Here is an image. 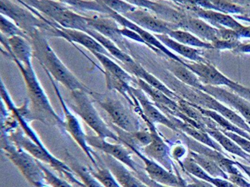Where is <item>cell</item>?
<instances>
[{"instance_id": "obj_24", "label": "cell", "mask_w": 250, "mask_h": 187, "mask_svg": "<svg viewBox=\"0 0 250 187\" xmlns=\"http://www.w3.org/2000/svg\"><path fill=\"white\" fill-rule=\"evenodd\" d=\"M204 42L212 43L219 39V30L200 18L186 17L179 26Z\"/></svg>"}, {"instance_id": "obj_43", "label": "cell", "mask_w": 250, "mask_h": 187, "mask_svg": "<svg viewBox=\"0 0 250 187\" xmlns=\"http://www.w3.org/2000/svg\"><path fill=\"white\" fill-rule=\"evenodd\" d=\"M38 162L44 172L45 180H46V183L48 185L52 187H74L69 181L68 182L65 180L57 176L53 172L45 166L44 164L39 160Z\"/></svg>"}, {"instance_id": "obj_10", "label": "cell", "mask_w": 250, "mask_h": 187, "mask_svg": "<svg viewBox=\"0 0 250 187\" xmlns=\"http://www.w3.org/2000/svg\"><path fill=\"white\" fill-rule=\"evenodd\" d=\"M120 142L124 143L126 147L131 150L133 153H135L139 158H140L144 163L145 172L147 176L163 185L169 186L172 187H186L187 184L185 181L181 177L175 175L173 172H170L165 166L156 162L153 159L147 157L143 152L139 150L138 147L134 143L127 140L125 137H119Z\"/></svg>"}, {"instance_id": "obj_58", "label": "cell", "mask_w": 250, "mask_h": 187, "mask_svg": "<svg viewBox=\"0 0 250 187\" xmlns=\"http://www.w3.org/2000/svg\"><path fill=\"white\" fill-rule=\"evenodd\" d=\"M246 15H247L248 17H250V14H246Z\"/></svg>"}, {"instance_id": "obj_51", "label": "cell", "mask_w": 250, "mask_h": 187, "mask_svg": "<svg viewBox=\"0 0 250 187\" xmlns=\"http://www.w3.org/2000/svg\"><path fill=\"white\" fill-rule=\"evenodd\" d=\"M228 181L238 187H250V183L244 178L243 175H229Z\"/></svg>"}, {"instance_id": "obj_29", "label": "cell", "mask_w": 250, "mask_h": 187, "mask_svg": "<svg viewBox=\"0 0 250 187\" xmlns=\"http://www.w3.org/2000/svg\"><path fill=\"white\" fill-rule=\"evenodd\" d=\"M156 37L165 44L168 49L176 52L183 58L194 62H208V61L203 56L202 51L197 48L186 46L169 37L168 35H155Z\"/></svg>"}, {"instance_id": "obj_47", "label": "cell", "mask_w": 250, "mask_h": 187, "mask_svg": "<svg viewBox=\"0 0 250 187\" xmlns=\"http://www.w3.org/2000/svg\"><path fill=\"white\" fill-rule=\"evenodd\" d=\"M219 30V39L225 41H240L239 35L236 30L232 29L220 27Z\"/></svg>"}, {"instance_id": "obj_60", "label": "cell", "mask_w": 250, "mask_h": 187, "mask_svg": "<svg viewBox=\"0 0 250 187\" xmlns=\"http://www.w3.org/2000/svg\"><path fill=\"white\" fill-rule=\"evenodd\" d=\"M249 133H250V131H249Z\"/></svg>"}, {"instance_id": "obj_22", "label": "cell", "mask_w": 250, "mask_h": 187, "mask_svg": "<svg viewBox=\"0 0 250 187\" xmlns=\"http://www.w3.org/2000/svg\"><path fill=\"white\" fill-rule=\"evenodd\" d=\"M57 30H58V38H62L68 41V42H71L73 44L74 43H78L84 46L92 54L98 52L112 58L107 50L88 33L80 31V30L63 28L61 26L57 27Z\"/></svg>"}, {"instance_id": "obj_18", "label": "cell", "mask_w": 250, "mask_h": 187, "mask_svg": "<svg viewBox=\"0 0 250 187\" xmlns=\"http://www.w3.org/2000/svg\"><path fill=\"white\" fill-rule=\"evenodd\" d=\"M87 20L90 28L113 42L122 50L126 49L124 37L121 34V29L119 28L118 23L113 19L105 15L100 17L93 16L87 17Z\"/></svg>"}, {"instance_id": "obj_56", "label": "cell", "mask_w": 250, "mask_h": 187, "mask_svg": "<svg viewBox=\"0 0 250 187\" xmlns=\"http://www.w3.org/2000/svg\"><path fill=\"white\" fill-rule=\"evenodd\" d=\"M244 165V167L247 168V169H248V170L250 171V166H249V165Z\"/></svg>"}, {"instance_id": "obj_1", "label": "cell", "mask_w": 250, "mask_h": 187, "mask_svg": "<svg viewBox=\"0 0 250 187\" xmlns=\"http://www.w3.org/2000/svg\"><path fill=\"white\" fill-rule=\"evenodd\" d=\"M30 42L33 49V57L37 58L46 73L50 74L58 83L62 84L70 92L83 90L93 99L98 93L83 84L61 61L48 42L46 35L36 30L30 36Z\"/></svg>"}, {"instance_id": "obj_38", "label": "cell", "mask_w": 250, "mask_h": 187, "mask_svg": "<svg viewBox=\"0 0 250 187\" xmlns=\"http://www.w3.org/2000/svg\"><path fill=\"white\" fill-rule=\"evenodd\" d=\"M67 160L69 166L73 169L76 175L80 177L83 184L86 187H104V186L99 182L89 170L88 168L82 165L75 158L73 157L69 153H67Z\"/></svg>"}, {"instance_id": "obj_4", "label": "cell", "mask_w": 250, "mask_h": 187, "mask_svg": "<svg viewBox=\"0 0 250 187\" xmlns=\"http://www.w3.org/2000/svg\"><path fill=\"white\" fill-rule=\"evenodd\" d=\"M8 138L16 145L28 152L35 159L52 166L73 185L77 187H86L83 181L76 178L75 172L70 167L69 165L57 159L48 150L47 147L42 148L39 145L35 143L26 135L21 128V129L11 132Z\"/></svg>"}, {"instance_id": "obj_39", "label": "cell", "mask_w": 250, "mask_h": 187, "mask_svg": "<svg viewBox=\"0 0 250 187\" xmlns=\"http://www.w3.org/2000/svg\"><path fill=\"white\" fill-rule=\"evenodd\" d=\"M188 156L197 162L206 172H207L209 175L214 178H223V179L228 180V173L225 172L220 166L216 164L214 161L200 153L189 150Z\"/></svg>"}, {"instance_id": "obj_13", "label": "cell", "mask_w": 250, "mask_h": 187, "mask_svg": "<svg viewBox=\"0 0 250 187\" xmlns=\"http://www.w3.org/2000/svg\"><path fill=\"white\" fill-rule=\"evenodd\" d=\"M179 133L182 134L186 145L191 151L200 153L214 161L226 173L228 174V175H243L240 171V168L237 166L236 162L226 157L222 152L215 150L206 145L202 144L197 140L188 137L184 133Z\"/></svg>"}, {"instance_id": "obj_36", "label": "cell", "mask_w": 250, "mask_h": 187, "mask_svg": "<svg viewBox=\"0 0 250 187\" xmlns=\"http://www.w3.org/2000/svg\"><path fill=\"white\" fill-rule=\"evenodd\" d=\"M194 106H195L203 115H204L205 116L208 117L210 119L213 120V121L219 125L220 130L231 131V132L235 133V134H238V135L242 136V137L250 140V133L241 129L239 127L237 126L235 124L230 122L229 120L227 119L225 117L221 115L220 114L215 112V111L210 110V109H205V108L197 106V105L196 104H194Z\"/></svg>"}, {"instance_id": "obj_11", "label": "cell", "mask_w": 250, "mask_h": 187, "mask_svg": "<svg viewBox=\"0 0 250 187\" xmlns=\"http://www.w3.org/2000/svg\"><path fill=\"white\" fill-rule=\"evenodd\" d=\"M134 112L146 123L152 136L151 143L148 145L143 147V152H144L143 153L147 157L153 159L162 166H165L168 170L173 172L175 170V166L171 159L170 150L169 146L161 137L160 134L158 132L156 125L146 118L140 104L134 108Z\"/></svg>"}, {"instance_id": "obj_17", "label": "cell", "mask_w": 250, "mask_h": 187, "mask_svg": "<svg viewBox=\"0 0 250 187\" xmlns=\"http://www.w3.org/2000/svg\"><path fill=\"white\" fill-rule=\"evenodd\" d=\"M186 66L197 76L204 85L230 87L235 82L224 75L214 65L208 62H187Z\"/></svg>"}, {"instance_id": "obj_54", "label": "cell", "mask_w": 250, "mask_h": 187, "mask_svg": "<svg viewBox=\"0 0 250 187\" xmlns=\"http://www.w3.org/2000/svg\"><path fill=\"white\" fill-rule=\"evenodd\" d=\"M236 31L241 39V38L250 39V26L243 25L241 28L238 29Z\"/></svg>"}, {"instance_id": "obj_9", "label": "cell", "mask_w": 250, "mask_h": 187, "mask_svg": "<svg viewBox=\"0 0 250 187\" xmlns=\"http://www.w3.org/2000/svg\"><path fill=\"white\" fill-rule=\"evenodd\" d=\"M46 74H47L48 77H49L52 85H53L57 96H58V99L61 102L64 115H65V120H64L65 131H67L71 136L74 141L81 147L82 150L84 151L86 156L90 159L93 166H97V165H99V163H98V160L96 159V153L87 143V135L84 133L83 127L82 126L80 121H79L77 116L71 112L69 107L67 106L66 103H65V100H64L63 97H62L61 91L58 88V84L53 80V77L48 73H46Z\"/></svg>"}, {"instance_id": "obj_14", "label": "cell", "mask_w": 250, "mask_h": 187, "mask_svg": "<svg viewBox=\"0 0 250 187\" xmlns=\"http://www.w3.org/2000/svg\"><path fill=\"white\" fill-rule=\"evenodd\" d=\"M124 17L139 27L150 33H155V35H168L172 30L180 29L177 24L168 22L158 17H155L146 10L137 8Z\"/></svg>"}, {"instance_id": "obj_48", "label": "cell", "mask_w": 250, "mask_h": 187, "mask_svg": "<svg viewBox=\"0 0 250 187\" xmlns=\"http://www.w3.org/2000/svg\"><path fill=\"white\" fill-rule=\"evenodd\" d=\"M121 34L123 35V36L125 38H127V39H130V40L134 41V42H138V43H142V44H144L145 46H147V43L146 42L143 40V38L138 34V33H136L134 30H130V29L126 28V27H123L121 30Z\"/></svg>"}, {"instance_id": "obj_42", "label": "cell", "mask_w": 250, "mask_h": 187, "mask_svg": "<svg viewBox=\"0 0 250 187\" xmlns=\"http://www.w3.org/2000/svg\"><path fill=\"white\" fill-rule=\"evenodd\" d=\"M101 1L111 11L120 15L125 16V14L137 9V8L133 6L124 0H101Z\"/></svg>"}, {"instance_id": "obj_6", "label": "cell", "mask_w": 250, "mask_h": 187, "mask_svg": "<svg viewBox=\"0 0 250 187\" xmlns=\"http://www.w3.org/2000/svg\"><path fill=\"white\" fill-rule=\"evenodd\" d=\"M72 99L71 107L74 113L80 117L83 121L95 131L101 138L111 139L114 141H120L118 134L112 131L102 119L99 112L93 104L91 96L83 90L71 92Z\"/></svg>"}, {"instance_id": "obj_34", "label": "cell", "mask_w": 250, "mask_h": 187, "mask_svg": "<svg viewBox=\"0 0 250 187\" xmlns=\"http://www.w3.org/2000/svg\"><path fill=\"white\" fill-rule=\"evenodd\" d=\"M93 55L97 58L103 66L104 70L102 71L109 73L118 78L121 79L123 81L131 84L134 83V77L128 72L125 68L115 62L114 59L103 55V54L94 52Z\"/></svg>"}, {"instance_id": "obj_49", "label": "cell", "mask_w": 250, "mask_h": 187, "mask_svg": "<svg viewBox=\"0 0 250 187\" xmlns=\"http://www.w3.org/2000/svg\"><path fill=\"white\" fill-rule=\"evenodd\" d=\"M232 91L234 93H237V94L241 96V97L244 98V99L248 100L250 102V87H245V86L240 84L238 83H234V84L229 87Z\"/></svg>"}, {"instance_id": "obj_19", "label": "cell", "mask_w": 250, "mask_h": 187, "mask_svg": "<svg viewBox=\"0 0 250 187\" xmlns=\"http://www.w3.org/2000/svg\"><path fill=\"white\" fill-rule=\"evenodd\" d=\"M131 90L133 95L138 101L143 113L150 122L154 124H161L172 131L180 132L173 122L169 119V117L162 112L140 87H134L131 86Z\"/></svg>"}, {"instance_id": "obj_35", "label": "cell", "mask_w": 250, "mask_h": 187, "mask_svg": "<svg viewBox=\"0 0 250 187\" xmlns=\"http://www.w3.org/2000/svg\"><path fill=\"white\" fill-rule=\"evenodd\" d=\"M66 6L82 11H92L110 17L113 11L108 8L101 0H59Z\"/></svg>"}, {"instance_id": "obj_20", "label": "cell", "mask_w": 250, "mask_h": 187, "mask_svg": "<svg viewBox=\"0 0 250 187\" xmlns=\"http://www.w3.org/2000/svg\"><path fill=\"white\" fill-rule=\"evenodd\" d=\"M104 165L111 171L122 187H148L125 165L109 155L100 156Z\"/></svg>"}, {"instance_id": "obj_33", "label": "cell", "mask_w": 250, "mask_h": 187, "mask_svg": "<svg viewBox=\"0 0 250 187\" xmlns=\"http://www.w3.org/2000/svg\"><path fill=\"white\" fill-rule=\"evenodd\" d=\"M206 131L212 138L214 139L220 145L221 147L225 149L226 151L235 155L250 163V155L246 153L236 143L231 140L228 136L225 135L220 130L207 128Z\"/></svg>"}, {"instance_id": "obj_40", "label": "cell", "mask_w": 250, "mask_h": 187, "mask_svg": "<svg viewBox=\"0 0 250 187\" xmlns=\"http://www.w3.org/2000/svg\"><path fill=\"white\" fill-rule=\"evenodd\" d=\"M92 175L102 183L104 187H122L105 165H97L88 168Z\"/></svg>"}, {"instance_id": "obj_28", "label": "cell", "mask_w": 250, "mask_h": 187, "mask_svg": "<svg viewBox=\"0 0 250 187\" xmlns=\"http://www.w3.org/2000/svg\"><path fill=\"white\" fill-rule=\"evenodd\" d=\"M191 6L217 11L228 15H244L245 10L228 0H187Z\"/></svg>"}, {"instance_id": "obj_2", "label": "cell", "mask_w": 250, "mask_h": 187, "mask_svg": "<svg viewBox=\"0 0 250 187\" xmlns=\"http://www.w3.org/2000/svg\"><path fill=\"white\" fill-rule=\"evenodd\" d=\"M24 79L30 99V119L39 121L45 125L57 126L65 131L64 120L58 115L35 72L33 64H23L13 60Z\"/></svg>"}, {"instance_id": "obj_32", "label": "cell", "mask_w": 250, "mask_h": 187, "mask_svg": "<svg viewBox=\"0 0 250 187\" xmlns=\"http://www.w3.org/2000/svg\"><path fill=\"white\" fill-rule=\"evenodd\" d=\"M86 33L93 36L99 43H100L107 50V52L110 54L112 58H114L115 60H118L120 62H122L124 66V65H131V64L135 62L134 59L129 55H128L126 52H124L121 48L118 47L113 42L109 40L107 38L102 36V34L98 33L96 30L90 28L87 30Z\"/></svg>"}, {"instance_id": "obj_8", "label": "cell", "mask_w": 250, "mask_h": 187, "mask_svg": "<svg viewBox=\"0 0 250 187\" xmlns=\"http://www.w3.org/2000/svg\"><path fill=\"white\" fill-rule=\"evenodd\" d=\"M93 99L106 111L115 126L129 134L140 130L138 119L119 99L99 93Z\"/></svg>"}, {"instance_id": "obj_41", "label": "cell", "mask_w": 250, "mask_h": 187, "mask_svg": "<svg viewBox=\"0 0 250 187\" xmlns=\"http://www.w3.org/2000/svg\"><path fill=\"white\" fill-rule=\"evenodd\" d=\"M0 30H1V34L6 38L21 36L30 42V37L24 30H21L14 21L2 14L0 19Z\"/></svg>"}, {"instance_id": "obj_57", "label": "cell", "mask_w": 250, "mask_h": 187, "mask_svg": "<svg viewBox=\"0 0 250 187\" xmlns=\"http://www.w3.org/2000/svg\"><path fill=\"white\" fill-rule=\"evenodd\" d=\"M50 187V186L45 185L44 187Z\"/></svg>"}, {"instance_id": "obj_3", "label": "cell", "mask_w": 250, "mask_h": 187, "mask_svg": "<svg viewBox=\"0 0 250 187\" xmlns=\"http://www.w3.org/2000/svg\"><path fill=\"white\" fill-rule=\"evenodd\" d=\"M11 0H0L1 14L14 21L21 30H24L29 37L36 30H41L46 36L56 37L57 23L45 17L41 20L28 8Z\"/></svg>"}, {"instance_id": "obj_31", "label": "cell", "mask_w": 250, "mask_h": 187, "mask_svg": "<svg viewBox=\"0 0 250 187\" xmlns=\"http://www.w3.org/2000/svg\"><path fill=\"white\" fill-rule=\"evenodd\" d=\"M181 166L188 172L189 175H193L195 178L203 181H207L213 184L216 187H233V184L228 180L223 178H214L209 175L207 172L204 170L197 162H194L189 156L186 158Z\"/></svg>"}, {"instance_id": "obj_44", "label": "cell", "mask_w": 250, "mask_h": 187, "mask_svg": "<svg viewBox=\"0 0 250 187\" xmlns=\"http://www.w3.org/2000/svg\"><path fill=\"white\" fill-rule=\"evenodd\" d=\"M129 134V139L131 141H136L134 145L137 146V145L143 146V147L148 145L152 141V136L150 131H143V130H139L134 133H128ZM128 140V139H127ZM131 142V141H130Z\"/></svg>"}, {"instance_id": "obj_30", "label": "cell", "mask_w": 250, "mask_h": 187, "mask_svg": "<svg viewBox=\"0 0 250 187\" xmlns=\"http://www.w3.org/2000/svg\"><path fill=\"white\" fill-rule=\"evenodd\" d=\"M186 64V63H185ZM185 64L181 63L178 61L169 59L168 62V69L172 73V75L185 85L197 90H203L204 84L200 81V79L191 70L188 69Z\"/></svg>"}, {"instance_id": "obj_5", "label": "cell", "mask_w": 250, "mask_h": 187, "mask_svg": "<svg viewBox=\"0 0 250 187\" xmlns=\"http://www.w3.org/2000/svg\"><path fill=\"white\" fill-rule=\"evenodd\" d=\"M2 149L5 156L18 168L23 176L35 187L46 185L44 172L35 159L28 152L18 147L2 132Z\"/></svg>"}, {"instance_id": "obj_12", "label": "cell", "mask_w": 250, "mask_h": 187, "mask_svg": "<svg viewBox=\"0 0 250 187\" xmlns=\"http://www.w3.org/2000/svg\"><path fill=\"white\" fill-rule=\"evenodd\" d=\"M87 141L90 147L115 158L136 174L141 172V166L133 159L129 150L122 145L109 143L97 135H87Z\"/></svg>"}, {"instance_id": "obj_7", "label": "cell", "mask_w": 250, "mask_h": 187, "mask_svg": "<svg viewBox=\"0 0 250 187\" xmlns=\"http://www.w3.org/2000/svg\"><path fill=\"white\" fill-rule=\"evenodd\" d=\"M179 94L181 97L191 103L205 109L215 111L241 129L248 133L250 131V125L246 122L242 117L206 92L184 84L180 88Z\"/></svg>"}, {"instance_id": "obj_37", "label": "cell", "mask_w": 250, "mask_h": 187, "mask_svg": "<svg viewBox=\"0 0 250 187\" xmlns=\"http://www.w3.org/2000/svg\"><path fill=\"white\" fill-rule=\"evenodd\" d=\"M168 36L186 46L199 49H214L211 43L204 42L190 32L182 29L172 30Z\"/></svg>"}, {"instance_id": "obj_15", "label": "cell", "mask_w": 250, "mask_h": 187, "mask_svg": "<svg viewBox=\"0 0 250 187\" xmlns=\"http://www.w3.org/2000/svg\"><path fill=\"white\" fill-rule=\"evenodd\" d=\"M110 17L113 19L114 20H115L123 27H126V28L134 30L136 33H138L143 38V40L146 42L147 46H148V48H150L152 50L157 52V53L162 52L164 55H166L167 58H169V59L178 61V62H181V63H186L184 60L181 59L179 56L173 53L170 49H168L165 44H163L156 37L155 35L152 34L150 32L147 31V30H144L142 27H139L138 25L134 24L132 21H129L128 19L125 18L124 16L120 15V14H116V13L112 12Z\"/></svg>"}, {"instance_id": "obj_25", "label": "cell", "mask_w": 250, "mask_h": 187, "mask_svg": "<svg viewBox=\"0 0 250 187\" xmlns=\"http://www.w3.org/2000/svg\"><path fill=\"white\" fill-rule=\"evenodd\" d=\"M191 10L199 18L207 21L216 28L225 27V28L237 30L243 26V24L238 22L235 17L228 14L217 12V11L202 9L194 6H191Z\"/></svg>"}, {"instance_id": "obj_16", "label": "cell", "mask_w": 250, "mask_h": 187, "mask_svg": "<svg viewBox=\"0 0 250 187\" xmlns=\"http://www.w3.org/2000/svg\"><path fill=\"white\" fill-rule=\"evenodd\" d=\"M203 91L213 96L224 104L233 108L250 125V102L248 100L233 91L230 92L220 87L204 85Z\"/></svg>"}, {"instance_id": "obj_53", "label": "cell", "mask_w": 250, "mask_h": 187, "mask_svg": "<svg viewBox=\"0 0 250 187\" xmlns=\"http://www.w3.org/2000/svg\"><path fill=\"white\" fill-rule=\"evenodd\" d=\"M232 52L236 54H250V42L247 43H240L238 47Z\"/></svg>"}, {"instance_id": "obj_27", "label": "cell", "mask_w": 250, "mask_h": 187, "mask_svg": "<svg viewBox=\"0 0 250 187\" xmlns=\"http://www.w3.org/2000/svg\"><path fill=\"white\" fill-rule=\"evenodd\" d=\"M167 116L169 117V119L173 122L175 126L179 130L180 132L184 133L188 137L197 140L199 143L223 153V150H222L220 145L214 139L212 138L206 131L195 128L190 124L181 121L176 117L172 116V115H167Z\"/></svg>"}, {"instance_id": "obj_59", "label": "cell", "mask_w": 250, "mask_h": 187, "mask_svg": "<svg viewBox=\"0 0 250 187\" xmlns=\"http://www.w3.org/2000/svg\"><path fill=\"white\" fill-rule=\"evenodd\" d=\"M184 1H185V2H187V4H188V2H187V0H184Z\"/></svg>"}, {"instance_id": "obj_55", "label": "cell", "mask_w": 250, "mask_h": 187, "mask_svg": "<svg viewBox=\"0 0 250 187\" xmlns=\"http://www.w3.org/2000/svg\"><path fill=\"white\" fill-rule=\"evenodd\" d=\"M236 165L237 166H238V167L240 168V169H241V170H242L243 172H245L246 175H248L249 178H250V171L248 170V169H247V168L244 167V165H243V164L240 163V162H236Z\"/></svg>"}, {"instance_id": "obj_46", "label": "cell", "mask_w": 250, "mask_h": 187, "mask_svg": "<svg viewBox=\"0 0 250 187\" xmlns=\"http://www.w3.org/2000/svg\"><path fill=\"white\" fill-rule=\"evenodd\" d=\"M240 41H225L222 39H218L211 43L213 49L217 50H231L233 51L235 48L238 47V45L241 43Z\"/></svg>"}, {"instance_id": "obj_45", "label": "cell", "mask_w": 250, "mask_h": 187, "mask_svg": "<svg viewBox=\"0 0 250 187\" xmlns=\"http://www.w3.org/2000/svg\"><path fill=\"white\" fill-rule=\"evenodd\" d=\"M220 131L236 143L246 153L250 155V140L231 131H225V130H220Z\"/></svg>"}, {"instance_id": "obj_21", "label": "cell", "mask_w": 250, "mask_h": 187, "mask_svg": "<svg viewBox=\"0 0 250 187\" xmlns=\"http://www.w3.org/2000/svg\"><path fill=\"white\" fill-rule=\"evenodd\" d=\"M1 43L5 48V53L12 61L17 60L23 64L32 63L33 46L25 38L21 36L6 38L1 34Z\"/></svg>"}, {"instance_id": "obj_23", "label": "cell", "mask_w": 250, "mask_h": 187, "mask_svg": "<svg viewBox=\"0 0 250 187\" xmlns=\"http://www.w3.org/2000/svg\"><path fill=\"white\" fill-rule=\"evenodd\" d=\"M124 1L136 8L151 11L154 13L159 18L168 22L177 24L178 27L186 17L185 15L168 5L153 2L150 0H124Z\"/></svg>"}, {"instance_id": "obj_26", "label": "cell", "mask_w": 250, "mask_h": 187, "mask_svg": "<svg viewBox=\"0 0 250 187\" xmlns=\"http://www.w3.org/2000/svg\"><path fill=\"white\" fill-rule=\"evenodd\" d=\"M124 68L134 77L140 79V80H143L147 84H150L152 87L161 90L167 96H169L173 100L176 101L177 102L181 98L179 95L177 94L175 91L171 90L168 86L164 84L161 80L156 78L155 76L150 74L146 68H143L141 65L137 63V62H135L134 63L131 64V65H124Z\"/></svg>"}, {"instance_id": "obj_52", "label": "cell", "mask_w": 250, "mask_h": 187, "mask_svg": "<svg viewBox=\"0 0 250 187\" xmlns=\"http://www.w3.org/2000/svg\"><path fill=\"white\" fill-rule=\"evenodd\" d=\"M192 183L187 184V187H216L213 184L207 182V181L199 179V178H192Z\"/></svg>"}, {"instance_id": "obj_50", "label": "cell", "mask_w": 250, "mask_h": 187, "mask_svg": "<svg viewBox=\"0 0 250 187\" xmlns=\"http://www.w3.org/2000/svg\"><path fill=\"white\" fill-rule=\"evenodd\" d=\"M136 175H137L138 178H140L143 182H144L148 187H169V186L163 185V184H159V183L153 181V180L150 179V178L147 176L145 170H142L140 173L136 174Z\"/></svg>"}]
</instances>
